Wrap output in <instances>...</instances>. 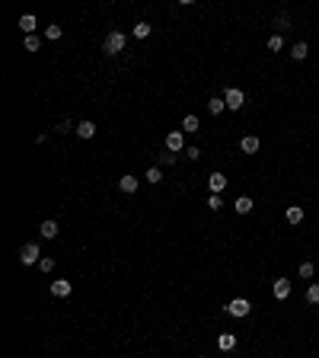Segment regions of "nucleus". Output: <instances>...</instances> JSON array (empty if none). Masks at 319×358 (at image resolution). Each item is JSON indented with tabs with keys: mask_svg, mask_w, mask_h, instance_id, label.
<instances>
[{
	"mask_svg": "<svg viewBox=\"0 0 319 358\" xmlns=\"http://www.w3.org/2000/svg\"><path fill=\"white\" fill-rule=\"evenodd\" d=\"M19 262H23V266H38V262H42L38 243H26V246L19 249Z\"/></svg>",
	"mask_w": 319,
	"mask_h": 358,
	"instance_id": "nucleus-1",
	"label": "nucleus"
},
{
	"mask_svg": "<svg viewBox=\"0 0 319 358\" xmlns=\"http://www.w3.org/2000/svg\"><path fill=\"white\" fill-rule=\"evenodd\" d=\"M103 48H106V55H118V51H125V32H108Z\"/></svg>",
	"mask_w": 319,
	"mask_h": 358,
	"instance_id": "nucleus-2",
	"label": "nucleus"
},
{
	"mask_svg": "<svg viewBox=\"0 0 319 358\" xmlns=\"http://www.w3.org/2000/svg\"><path fill=\"white\" fill-rule=\"evenodd\" d=\"M227 310H230V317H236V320H243V317H249V310H252V304H249L246 298H233L227 304Z\"/></svg>",
	"mask_w": 319,
	"mask_h": 358,
	"instance_id": "nucleus-3",
	"label": "nucleus"
},
{
	"mask_svg": "<svg viewBox=\"0 0 319 358\" xmlns=\"http://www.w3.org/2000/svg\"><path fill=\"white\" fill-rule=\"evenodd\" d=\"M223 103H227V109H243V103H246V93L243 90H236V86H230L227 93H223Z\"/></svg>",
	"mask_w": 319,
	"mask_h": 358,
	"instance_id": "nucleus-4",
	"label": "nucleus"
},
{
	"mask_svg": "<svg viewBox=\"0 0 319 358\" xmlns=\"http://www.w3.org/2000/svg\"><path fill=\"white\" fill-rule=\"evenodd\" d=\"M166 151H169V154L185 151V138H182V131H169V134H166Z\"/></svg>",
	"mask_w": 319,
	"mask_h": 358,
	"instance_id": "nucleus-5",
	"label": "nucleus"
},
{
	"mask_svg": "<svg viewBox=\"0 0 319 358\" xmlns=\"http://www.w3.org/2000/svg\"><path fill=\"white\" fill-rule=\"evenodd\" d=\"M208 189H211V195H220L223 189H227V176H223V173H211V176H208Z\"/></svg>",
	"mask_w": 319,
	"mask_h": 358,
	"instance_id": "nucleus-6",
	"label": "nucleus"
},
{
	"mask_svg": "<svg viewBox=\"0 0 319 358\" xmlns=\"http://www.w3.org/2000/svg\"><path fill=\"white\" fill-rule=\"evenodd\" d=\"M259 147H262V141L255 138V134H246V138L240 141V151L243 154H259Z\"/></svg>",
	"mask_w": 319,
	"mask_h": 358,
	"instance_id": "nucleus-7",
	"label": "nucleus"
},
{
	"mask_svg": "<svg viewBox=\"0 0 319 358\" xmlns=\"http://www.w3.org/2000/svg\"><path fill=\"white\" fill-rule=\"evenodd\" d=\"M217 349H220V352H233L236 349V336L233 333H220L217 336Z\"/></svg>",
	"mask_w": 319,
	"mask_h": 358,
	"instance_id": "nucleus-8",
	"label": "nucleus"
},
{
	"mask_svg": "<svg viewBox=\"0 0 319 358\" xmlns=\"http://www.w3.org/2000/svg\"><path fill=\"white\" fill-rule=\"evenodd\" d=\"M275 298L278 301H287L290 298V281L287 278H275Z\"/></svg>",
	"mask_w": 319,
	"mask_h": 358,
	"instance_id": "nucleus-9",
	"label": "nucleus"
},
{
	"mask_svg": "<svg viewBox=\"0 0 319 358\" xmlns=\"http://www.w3.org/2000/svg\"><path fill=\"white\" fill-rule=\"evenodd\" d=\"M51 294H54V298H71V281H67V278L51 281Z\"/></svg>",
	"mask_w": 319,
	"mask_h": 358,
	"instance_id": "nucleus-10",
	"label": "nucleus"
},
{
	"mask_svg": "<svg viewBox=\"0 0 319 358\" xmlns=\"http://www.w3.org/2000/svg\"><path fill=\"white\" fill-rule=\"evenodd\" d=\"M77 134H80V138H86V141H90L93 134H96V121L83 119V121H80V125H77Z\"/></svg>",
	"mask_w": 319,
	"mask_h": 358,
	"instance_id": "nucleus-11",
	"label": "nucleus"
},
{
	"mask_svg": "<svg viewBox=\"0 0 319 358\" xmlns=\"http://www.w3.org/2000/svg\"><path fill=\"white\" fill-rule=\"evenodd\" d=\"M118 189L125 195H134V192H138V179H134V176H121L118 179Z\"/></svg>",
	"mask_w": 319,
	"mask_h": 358,
	"instance_id": "nucleus-12",
	"label": "nucleus"
},
{
	"mask_svg": "<svg viewBox=\"0 0 319 358\" xmlns=\"http://www.w3.org/2000/svg\"><path fill=\"white\" fill-rule=\"evenodd\" d=\"M284 218H287V224H300V221H303V208L300 205H290L287 211H284Z\"/></svg>",
	"mask_w": 319,
	"mask_h": 358,
	"instance_id": "nucleus-13",
	"label": "nucleus"
},
{
	"mask_svg": "<svg viewBox=\"0 0 319 358\" xmlns=\"http://www.w3.org/2000/svg\"><path fill=\"white\" fill-rule=\"evenodd\" d=\"M38 231H42L45 240H54V237H58V221H42V227H38Z\"/></svg>",
	"mask_w": 319,
	"mask_h": 358,
	"instance_id": "nucleus-14",
	"label": "nucleus"
},
{
	"mask_svg": "<svg viewBox=\"0 0 319 358\" xmlns=\"http://www.w3.org/2000/svg\"><path fill=\"white\" fill-rule=\"evenodd\" d=\"M233 208H236V214H249V211H252V199H249V195H243V199L233 201Z\"/></svg>",
	"mask_w": 319,
	"mask_h": 358,
	"instance_id": "nucleus-15",
	"label": "nucleus"
},
{
	"mask_svg": "<svg viewBox=\"0 0 319 358\" xmlns=\"http://www.w3.org/2000/svg\"><path fill=\"white\" fill-rule=\"evenodd\" d=\"M307 55H310V45L307 42H297L294 48H290V58H294V61H303Z\"/></svg>",
	"mask_w": 319,
	"mask_h": 358,
	"instance_id": "nucleus-16",
	"label": "nucleus"
},
{
	"mask_svg": "<svg viewBox=\"0 0 319 358\" xmlns=\"http://www.w3.org/2000/svg\"><path fill=\"white\" fill-rule=\"evenodd\" d=\"M19 29H23L26 36H32V32H35V16H29V13H26V16L19 19Z\"/></svg>",
	"mask_w": 319,
	"mask_h": 358,
	"instance_id": "nucleus-17",
	"label": "nucleus"
},
{
	"mask_svg": "<svg viewBox=\"0 0 319 358\" xmlns=\"http://www.w3.org/2000/svg\"><path fill=\"white\" fill-rule=\"evenodd\" d=\"M223 106H227V103H223V99H220V96H214V99H208V112H211V116H220V112H223Z\"/></svg>",
	"mask_w": 319,
	"mask_h": 358,
	"instance_id": "nucleus-18",
	"label": "nucleus"
},
{
	"mask_svg": "<svg viewBox=\"0 0 319 358\" xmlns=\"http://www.w3.org/2000/svg\"><path fill=\"white\" fill-rule=\"evenodd\" d=\"M198 116H185V119H182V131H198Z\"/></svg>",
	"mask_w": 319,
	"mask_h": 358,
	"instance_id": "nucleus-19",
	"label": "nucleus"
},
{
	"mask_svg": "<svg viewBox=\"0 0 319 358\" xmlns=\"http://www.w3.org/2000/svg\"><path fill=\"white\" fill-rule=\"evenodd\" d=\"M150 36V23H138L134 26V39H147Z\"/></svg>",
	"mask_w": 319,
	"mask_h": 358,
	"instance_id": "nucleus-20",
	"label": "nucleus"
},
{
	"mask_svg": "<svg viewBox=\"0 0 319 358\" xmlns=\"http://www.w3.org/2000/svg\"><path fill=\"white\" fill-rule=\"evenodd\" d=\"M313 272H316L313 262H300V278H313Z\"/></svg>",
	"mask_w": 319,
	"mask_h": 358,
	"instance_id": "nucleus-21",
	"label": "nucleus"
},
{
	"mask_svg": "<svg viewBox=\"0 0 319 358\" xmlns=\"http://www.w3.org/2000/svg\"><path fill=\"white\" fill-rule=\"evenodd\" d=\"M275 29H281V32H284V29H290V16H287V13H281V16L275 19Z\"/></svg>",
	"mask_w": 319,
	"mask_h": 358,
	"instance_id": "nucleus-22",
	"label": "nucleus"
},
{
	"mask_svg": "<svg viewBox=\"0 0 319 358\" xmlns=\"http://www.w3.org/2000/svg\"><path fill=\"white\" fill-rule=\"evenodd\" d=\"M38 48H42L38 36H26V51H38Z\"/></svg>",
	"mask_w": 319,
	"mask_h": 358,
	"instance_id": "nucleus-23",
	"label": "nucleus"
},
{
	"mask_svg": "<svg viewBox=\"0 0 319 358\" xmlns=\"http://www.w3.org/2000/svg\"><path fill=\"white\" fill-rule=\"evenodd\" d=\"M281 48H284V39L281 36H271L268 39V51H281Z\"/></svg>",
	"mask_w": 319,
	"mask_h": 358,
	"instance_id": "nucleus-24",
	"label": "nucleus"
},
{
	"mask_svg": "<svg viewBox=\"0 0 319 358\" xmlns=\"http://www.w3.org/2000/svg\"><path fill=\"white\" fill-rule=\"evenodd\" d=\"M307 301L310 304H319V285H310L307 288Z\"/></svg>",
	"mask_w": 319,
	"mask_h": 358,
	"instance_id": "nucleus-25",
	"label": "nucleus"
},
{
	"mask_svg": "<svg viewBox=\"0 0 319 358\" xmlns=\"http://www.w3.org/2000/svg\"><path fill=\"white\" fill-rule=\"evenodd\" d=\"M157 163H160V166H173V163H176V154H160Z\"/></svg>",
	"mask_w": 319,
	"mask_h": 358,
	"instance_id": "nucleus-26",
	"label": "nucleus"
},
{
	"mask_svg": "<svg viewBox=\"0 0 319 358\" xmlns=\"http://www.w3.org/2000/svg\"><path fill=\"white\" fill-rule=\"evenodd\" d=\"M160 179H163L160 166H150V170H147V182H160Z\"/></svg>",
	"mask_w": 319,
	"mask_h": 358,
	"instance_id": "nucleus-27",
	"label": "nucleus"
},
{
	"mask_svg": "<svg viewBox=\"0 0 319 358\" xmlns=\"http://www.w3.org/2000/svg\"><path fill=\"white\" fill-rule=\"evenodd\" d=\"M45 36H48L51 42H58V39H61V26H48V29H45Z\"/></svg>",
	"mask_w": 319,
	"mask_h": 358,
	"instance_id": "nucleus-28",
	"label": "nucleus"
},
{
	"mask_svg": "<svg viewBox=\"0 0 319 358\" xmlns=\"http://www.w3.org/2000/svg\"><path fill=\"white\" fill-rule=\"evenodd\" d=\"M38 269H42V272H51V269H54V259H51V256H42V262H38Z\"/></svg>",
	"mask_w": 319,
	"mask_h": 358,
	"instance_id": "nucleus-29",
	"label": "nucleus"
},
{
	"mask_svg": "<svg viewBox=\"0 0 319 358\" xmlns=\"http://www.w3.org/2000/svg\"><path fill=\"white\" fill-rule=\"evenodd\" d=\"M71 128H73V131H77V125H71V121H67V119H64V121H58V131H61V134H67V131H71Z\"/></svg>",
	"mask_w": 319,
	"mask_h": 358,
	"instance_id": "nucleus-30",
	"label": "nucleus"
},
{
	"mask_svg": "<svg viewBox=\"0 0 319 358\" xmlns=\"http://www.w3.org/2000/svg\"><path fill=\"white\" fill-rule=\"evenodd\" d=\"M208 208L217 211V208H220V195H211V199H208Z\"/></svg>",
	"mask_w": 319,
	"mask_h": 358,
	"instance_id": "nucleus-31",
	"label": "nucleus"
},
{
	"mask_svg": "<svg viewBox=\"0 0 319 358\" xmlns=\"http://www.w3.org/2000/svg\"><path fill=\"white\" fill-rule=\"evenodd\" d=\"M185 154H188L192 160H198V157H201V151H198V147H185Z\"/></svg>",
	"mask_w": 319,
	"mask_h": 358,
	"instance_id": "nucleus-32",
	"label": "nucleus"
},
{
	"mask_svg": "<svg viewBox=\"0 0 319 358\" xmlns=\"http://www.w3.org/2000/svg\"><path fill=\"white\" fill-rule=\"evenodd\" d=\"M198 358H205V355H198Z\"/></svg>",
	"mask_w": 319,
	"mask_h": 358,
	"instance_id": "nucleus-33",
	"label": "nucleus"
}]
</instances>
